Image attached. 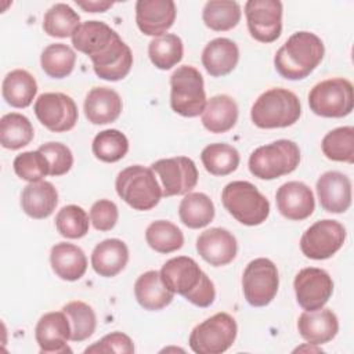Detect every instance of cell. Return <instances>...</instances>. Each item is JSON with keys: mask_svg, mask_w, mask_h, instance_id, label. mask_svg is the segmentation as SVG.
<instances>
[{"mask_svg": "<svg viewBox=\"0 0 354 354\" xmlns=\"http://www.w3.org/2000/svg\"><path fill=\"white\" fill-rule=\"evenodd\" d=\"M178 216L188 228H203L214 218V205L203 192H188L180 202Z\"/></svg>", "mask_w": 354, "mask_h": 354, "instance_id": "cell-31", "label": "cell"}, {"mask_svg": "<svg viewBox=\"0 0 354 354\" xmlns=\"http://www.w3.org/2000/svg\"><path fill=\"white\" fill-rule=\"evenodd\" d=\"M301 115L297 95L288 88H270L254 101L250 109L252 122L260 129H282L295 124Z\"/></svg>", "mask_w": 354, "mask_h": 354, "instance_id": "cell-4", "label": "cell"}, {"mask_svg": "<svg viewBox=\"0 0 354 354\" xmlns=\"http://www.w3.org/2000/svg\"><path fill=\"white\" fill-rule=\"evenodd\" d=\"M115 188L122 201L140 212L153 209L163 196L153 170L141 165H133L119 171Z\"/></svg>", "mask_w": 354, "mask_h": 354, "instance_id": "cell-5", "label": "cell"}, {"mask_svg": "<svg viewBox=\"0 0 354 354\" xmlns=\"http://www.w3.org/2000/svg\"><path fill=\"white\" fill-rule=\"evenodd\" d=\"M151 169L160 178L163 196L187 195L198 184L196 165L187 156L159 159L151 165Z\"/></svg>", "mask_w": 354, "mask_h": 354, "instance_id": "cell-14", "label": "cell"}, {"mask_svg": "<svg viewBox=\"0 0 354 354\" xmlns=\"http://www.w3.org/2000/svg\"><path fill=\"white\" fill-rule=\"evenodd\" d=\"M79 25V14L65 3H57L51 6L43 17V30L51 37H72Z\"/></svg>", "mask_w": 354, "mask_h": 354, "instance_id": "cell-36", "label": "cell"}, {"mask_svg": "<svg viewBox=\"0 0 354 354\" xmlns=\"http://www.w3.org/2000/svg\"><path fill=\"white\" fill-rule=\"evenodd\" d=\"M159 272L165 286L170 292L181 295L198 307L213 304L216 299L214 285L192 257H173L162 266Z\"/></svg>", "mask_w": 354, "mask_h": 354, "instance_id": "cell-2", "label": "cell"}, {"mask_svg": "<svg viewBox=\"0 0 354 354\" xmlns=\"http://www.w3.org/2000/svg\"><path fill=\"white\" fill-rule=\"evenodd\" d=\"M346 241V228L336 220L325 218L310 225L300 238L301 253L313 260L332 257Z\"/></svg>", "mask_w": 354, "mask_h": 354, "instance_id": "cell-12", "label": "cell"}, {"mask_svg": "<svg viewBox=\"0 0 354 354\" xmlns=\"http://www.w3.org/2000/svg\"><path fill=\"white\" fill-rule=\"evenodd\" d=\"M277 207L279 213L292 221L308 218L314 209V194L308 185L301 181H288L282 184L275 194Z\"/></svg>", "mask_w": 354, "mask_h": 354, "instance_id": "cell-20", "label": "cell"}, {"mask_svg": "<svg viewBox=\"0 0 354 354\" xmlns=\"http://www.w3.org/2000/svg\"><path fill=\"white\" fill-rule=\"evenodd\" d=\"M50 264L57 277L73 282L84 275L87 270V257L79 246L59 242L51 248Z\"/></svg>", "mask_w": 354, "mask_h": 354, "instance_id": "cell-27", "label": "cell"}, {"mask_svg": "<svg viewBox=\"0 0 354 354\" xmlns=\"http://www.w3.org/2000/svg\"><path fill=\"white\" fill-rule=\"evenodd\" d=\"M245 15L250 36L260 43L275 41L282 32V3L279 0H249Z\"/></svg>", "mask_w": 354, "mask_h": 354, "instance_id": "cell-15", "label": "cell"}, {"mask_svg": "<svg viewBox=\"0 0 354 354\" xmlns=\"http://www.w3.org/2000/svg\"><path fill=\"white\" fill-rule=\"evenodd\" d=\"M324 155L335 162H354V127L343 126L325 134L321 142Z\"/></svg>", "mask_w": 354, "mask_h": 354, "instance_id": "cell-39", "label": "cell"}, {"mask_svg": "<svg viewBox=\"0 0 354 354\" xmlns=\"http://www.w3.org/2000/svg\"><path fill=\"white\" fill-rule=\"evenodd\" d=\"M76 4L87 12H104L113 6L111 1H76Z\"/></svg>", "mask_w": 354, "mask_h": 354, "instance_id": "cell-47", "label": "cell"}, {"mask_svg": "<svg viewBox=\"0 0 354 354\" xmlns=\"http://www.w3.org/2000/svg\"><path fill=\"white\" fill-rule=\"evenodd\" d=\"M321 207L329 213H344L351 205V181L340 171H326L317 180Z\"/></svg>", "mask_w": 354, "mask_h": 354, "instance_id": "cell-21", "label": "cell"}, {"mask_svg": "<svg viewBox=\"0 0 354 354\" xmlns=\"http://www.w3.org/2000/svg\"><path fill=\"white\" fill-rule=\"evenodd\" d=\"M91 149L94 156L101 162L113 163L124 158L127 153L129 140L122 131L116 129H106L94 137Z\"/></svg>", "mask_w": 354, "mask_h": 354, "instance_id": "cell-41", "label": "cell"}, {"mask_svg": "<svg viewBox=\"0 0 354 354\" xmlns=\"http://www.w3.org/2000/svg\"><path fill=\"white\" fill-rule=\"evenodd\" d=\"M176 4L173 0H138L136 3V22L147 36H162L176 19Z\"/></svg>", "mask_w": 354, "mask_h": 354, "instance_id": "cell-18", "label": "cell"}, {"mask_svg": "<svg viewBox=\"0 0 354 354\" xmlns=\"http://www.w3.org/2000/svg\"><path fill=\"white\" fill-rule=\"evenodd\" d=\"M300 336L314 346L330 342L339 332V321L330 308H319L315 311H304L297 319Z\"/></svg>", "mask_w": 354, "mask_h": 354, "instance_id": "cell-22", "label": "cell"}, {"mask_svg": "<svg viewBox=\"0 0 354 354\" xmlns=\"http://www.w3.org/2000/svg\"><path fill=\"white\" fill-rule=\"evenodd\" d=\"M55 227L64 238L79 239L88 232L90 221L83 207L77 205H66L57 213Z\"/></svg>", "mask_w": 354, "mask_h": 354, "instance_id": "cell-42", "label": "cell"}, {"mask_svg": "<svg viewBox=\"0 0 354 354\" xmlns=\"http://www.w3.org/2000/svg\"><path fill=\"white\" fill-rule=\"evenodd\" d=\"M241 15L239 3L231 0H210L202 11L205 25L216 32H225L235 28L241 21Z\"/></svg>", "mask_w": 354, "mask_h": 354, "instance_id": "cell-34", "label": "cell"}, {"mask_svg": "<svg viewBox=\"0 0 354 354\" xmlns=\"http://www.w3.org/2000/svg\"><path fill=\"white\" fill-rule=\"evenodd\" d=\"M296 300L306 311L322 308L333 293V281L330 275L317 267L300 270L293 281Z\"/></svg>", "mask_w": 354, "mask_h": 354, "instance_id": "cell-16", "label": "cell"}, {"mask_svg": "<svg viewBox=\"0 0 354 354\" xmlns=\"http://www.w3.org/2000/svg\"><path fill=\"white\" fill-rule=\"evenodd\" d=\"M50 166V176L58 177L66 174L73 166L72 151L62 142H46L39 147Z\"/></svg>", "mask_w": 354, "mask_h": 354, "instance_id": "cell-44", "label": "cell"}, {"mask_svg": "<svg viewBox=\"0 0 354 354\" xmlns=\"http://www.w3.org/2000/svg\"><path fill=\"white\" fill-rule=\"evenodd\" d=\"M75 51L64 43L47 46L40 55V65L43 71L53 79H64L69 76L75 68Z\"/></svg>", "mask_w": 354, "mask_h": 354, "instance_id": "cell-38", "label": "cell"}, {"mask_svg": "<svg viewBox=\"0 0 354 354\" xmlns=\"http://www.w3.org/2000/svg\"><path fill=\"white\" fill-rule=\"evenodd\" d=\"M196 250L210 266L223 267L235 259L238 243L228 230L214 227L203 231L196 238Z\"/></svg>", "mask_w": 354, "mask_h": 354, "instance_id": "cell-19", "label": "cell"}, {"mask_svg": "<svg viewBox=\"0 0 354 354\" xmlns=\"http://www.w3.org/2000/svg\"><path fill=\"white\" fill-rule=\"evenodd\" d=\"M238 120V105L235 100L227 94L212 97L202 112V124L210 133H227Z\"/></svg>", "mask_w": 354, "mask_h": 354, "instance_id": "cell-29", "label": "cell"}, {"mask_svg": "<svg viewBox=\"0 0 354 354\" xmlns=\"http://www.w3.org/2000/svg\"><path fill=\"white\" fill-rule=\"evenodd\" d=\"M129 261L127 245L118 238L100 242L91 253V267L100 275L112 278L118 275Z\"/></svg>", "mask_w": 354, "mask_h": 354, "instance_id": "cell-25", "label": "cell"}, {"mask_svg": "<svg viewBox=\"0 0 354 354\" xmlns=\"http://www.w3.org/2000/svg\"><path fill=\"white\" fill-rule=\"evenodd\" d=\"M145 239L151 249L158 253H171L183 248V231L167 220H156L145 230Z\"/></svg>", "mask_w": 354, "mask_h": 354, "instance_id": "cell-37", "label": "cell"}, {"mask_svg": "<svg viewBox=\"0 0 354 354\" xmlns=\"http://www.w3.org/2000/svg\"><path fill=\"white\" fill-rule=\"evenodd\" d=\"M71 324V340L83 342L88 339L97 328V317L91 306L84 301H69L62 307Z\"/></svg>", "mask_w": 354, "mask_h": 354, "instance_id": "cell-40", "label": "cell"}, {"mask_svg": "<svg viewBox=\"0 0 354 354\" xmlns=\"http://www.w3.org/2000/svg\"><path fill=\"white\" fill-rule=\"evenodd\" d=\"M73 47L88 55L94 73L104 80L118 82L126 77L133 66L130 47L102 21H86L72 35Z\"/></svg>", "mask_w": 354, "mask_h": 354, "instance_id": "cell-1", "label": "cell"}, {"mask_svg": "<svg viewBox=\"0 0 354 354\" xmlns=\"http://www.w3.org/2000/svg\"><path fill=\"white\" fill-rule=\"evenodd\" d=\"M236 321L228 313H217L198 324L189 335V347L196 354H221L236 339Z\"/></svg>", "mask_w": 354, "mask_h": 354, "instance_id": "cell-10", "label": "cell"}, {"mask_svg": "<svg viewBox=\"0 0 354 354\" xmlns=\"http://www.w3.org/2000/svg\"><path fill=\"white\" fill-rule=\"evenodd\" d=\"M37 83L25 69L8 72L1 84V94L6 102L14 108H26L35 100Z\"/></svg>", "mask_w": 354, "mask_h": 354, "instance_id": "cell-30", "label": "cell"}, {"mask_svg": "<svg viewBox=\"0 0 354 354\" xmlns=\"http://www.w3.org/2000/svg\"><path fill=\"white\" fill-rule=\"evenodd\" d=\"M58 203L57 188L50 181L29 183L21 194V207L32 218L43 220L53 214Z\"/></svg>", "mask_w": 354, "mask_h": 354, "instance_id": "cell-26", "label": "cell"}, {"mask_svg": "<svg viewBox=\"0 0 354 354\" xmlns=\"http://www.w3.org/2000/svg\"><path fill=\"white\" fill-rule=\"evenodd\" d=\"M279 286L277 266L266 257H259L246 266L242 275V290L246 301L252 307L270 304Z\"/></svg>", "mask_w": 354, "mask_h": 354, "instance_id": "cell-11", "label": "cell"}, {"mask_svg": "<svg viewBox=\"0 0 354 354\" xmlns=\"http://www.w3.org/2000/svg\"><path fill=\"white\" fill-rule=\"evenodd\" d=\"M206 93L201 72L191 65L177 68L170 76V106L185 118L202 115L206 106Z\"/></svg>", "mask_w": 354, "mask_h": 354, "instance_id": "cell-8", "label": "cell"}, {"mask_svg": "<svg viewBox=\"0 0 354 354\" xmlns=\"http://www.w3.org/2000/svg\"><path fill=\"white\" fill-rule=\"evenodd\" d=\"M86 354L88 353H120V354H131L134 353L133 340L122 332H112L102 339L97 340L91 346L84 350Z\"/></svg>", "mask_w": 354, "mask_h": 354, "instance_id": "cell-45", "label": "cell"}, {"mask_svg": "<svg viewBox=\"0 0 354 354\" xmlns=\"http://www.w3.org/2000/svg\"><path fill=\"white\" fill-rule=\"evenodd\" d=\"M35 339L41 354L72 353L68 346L71 340V324L64 311H51L40 317L35 328Z\"/></svg>", "mask_w": 354, "mask_h": 354, "instance_id": "cell-17", "label": "cell"}, {"mask_svg": "<svg viewBox=\"0 0 354 354\" xmlns=\"http://www.w3.org/2000/svg\"><path fill=\"white\" fill-rule=\"evenodd\" d=\"M39 122L54 133L69 131L75 127L79 112L75 101L64 93H43L33 105Z\"/></svg>", "mask_w": 354, "mask_h": 354, "instance_id": "cell-13", "label": "cell"}, {"mask_svg": "<svg viewBox=\"0 0 354 354\" xmlns=\"http://www.w3.org/2000/svg\"><path fill=\"white\" fill-rule=\"evenodd\" d=\"M300 149L290 140H277L256 148L249 156V170L260 180H275L297 169Z\"/></svg>", "mask_w": 354, "mask_h": 354, "instance_id": "cell-7", "label": "cell"}, {"mask_svg": "<svg viewBox=\"0 0 354 354\" xmlns=\"http://www.w3.org/2000/svg\"><path fill=\"white\" fill-rule=\"evenodd\" d=\"M33 126L22 113L11 112L0 119V144L4 148L21 149L33 140Z\"/></svg>", "mask_w": 354, "mask_h": 354, "instance_id": "cell-32", "label": "cell"}, {"mask_svg": "<svg viewBox=\"0 0 354 354\" xmlns=\"http://www.w3.org/2000/svg\"><path fill=\"white\" fill-rule=\"evenodd\" d=\"M119 218L118 206L109 199H100L90 209V221L98 231H111Z\"/></svg>", "mask_w": 354, "mask_h": 354, "instance_id": "cell-46", "label": "cell"}, {"mask_svg": "<svg viewBox=\"0 0 354 354\" xmlns=\"http://www.w3.org/2000/svg\"><path fill=\"white\" fill-rule=\"evenodd\" d=\"M310 109L322 118H344L354 106V90L350 80L332 77L317 83L308 93Z\"/></svg>", "mask_w": 354, "mask_h": 354, "instance_id": "cell-9", "label": "cell"}, {"mask_svg": "<svg viewBox=\"0 0 354 354\" xmlns=\"http://www.w3.org/2000/svg\"><path fill=\"white\" fill-rule=\"evenodd\" d=\"M134 296L138 304L148 311H159L173 301L174 293L170 292L156 270L141 274L134 283Z\"/></svg>", "mask_w": 354, "mask_h": 354, "instance_id": "cell-28", "label": "cell"}, {"mask_svg": "<svg viewBox=\"0 0 354 354\" xmlns=\"http://www.w3.org/2000/svg\"><path fill=\"white\" fill-rule=\"evenodd\" d=\"M84 115L93 124H108L122 113V98L109 87H93L84 98Z\"/></svg>", "mask_w": 354, "mask_h": 354, "instance_id": "cell-23", "label": "cell"}, {"mask_svg": "<svg viewBox=\"0 0 354 354\" xmlns=\"http://www.w3.org/2000/svg\"><path fill=\"white\" fill-rule=\"evenodd\" d=\"M225 210L243 225H260L270 214L268 199L249 181H231L221 192Z\"/></svg>", "mask_w": 354, "mask_h": 354, "instance_id": "cell-6", "label": "cell"}, {"mask_svg": "<svg viewBox=\"0 0 354 354\" xmlns=\"http://www.w3.org/2000/svg\"><path fill=\"white\" fill-rule=\"evenodd\" d=\"M15 174L28 183L41 181L43 177L50 174V166L46 156L37 151H26L14 159Z\"/></svg>", "mask_w": 354, "mask_h": 354, "instance_id": "cell-43", "label": "cell"}, {"mask_svg": "<svg viewBox=\"0 0 354 354\" xmlns=\"http://www.w3.org/2000/svg\"><path fill=\"white\" fill-rule=\"evenodd\" d=\"M325 47L322 40L313 32L300 30L293 33L275 53L274 65L277 72L288 80L307 77L322 61Z\"/></svg>", "mask_w": 354, "mask_h": 354, "instance_id": "cell-3", "label": "cell"}, {"mask_svg": "<svg viewBox=\"0 0 354 354\" xmlns=\"http://www.w3.org/2000/svg\"><path fill=\"white\" fill-rule=\"evenodd\" d=\"M201 160L213 176H227L239 166L241 156L236 148L225 142H216L205 147L201 152Z\"/></svg>", "mask_w": 354, "mask_h": 354, "instance_id": "cell-33", "label": "cell"}, {"mask_svg": "<svg viewBox=\"0 0 354 354\" xmlns=\"http://www.w3.org/2000/svg\"><path fill=\"white\" fill-rule=\"evenodd\" d=\"M239 61L238 46L227 37L210 40L202 51V65L213 77L225 76L234 71Z\"/></svg>", "mask_w": 354, "mask_h": 354, "instance_id": "cell-24", "label": "cell"}, {"mask_svg": "<svg viewBox=\"0 0 354 354\" xmlns=\"http://www.w3.org/2000/svg\"><path fill=\"white\" fill-rule=\"evenodd\" d=\"M184 54L183 40L173 33H165L152 39L148 44V55L151 62L162 71L176 66Z\"/></svg>", "mask_w": 354, "mask_h": 354, "instance_id": "cell-35", "label": "cell"}]
</instances>
